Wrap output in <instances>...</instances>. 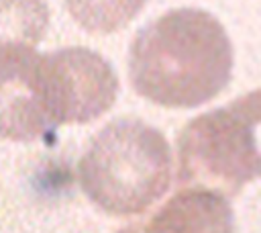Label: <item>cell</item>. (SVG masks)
Masks as SVG:
<instances>
[{
    "mask_svg": "<svg viewBox=\"0 0 261 233\" xmlns=\"http://www.w3.org/2000/svg\"><path fill=\"white\" fill-rule=\"evenodd\" d=\"M118 78L86 47L0 51V137L35 141L61 125L92 123L112 108Z\"/></svg>",
    "mask_w": 261,
    "mask_h": 233,
    "instance_id": "cell-1",
    "label": "cell"
},
{
    "mask_svg": "<svg viewBox=\"0 0 261 233\" xmlns=\"http://www.w3.org/2000/svg\"><path fill=\"white\" fill-rule=\"evenodd\" d=\"M230 39L210 12L173 8L143 27L128 49L135 92L165 108L216 98L232 78Z\"/></svg>",
    "mask_w": 261,
    "mask_h": 233,
    "instance_id": "cell-2",
    "label": "cell"
},
{
    "mask_svg": "<svg viewBox=\"0 0 261 233\" xmlns=\"http://www.w3.org/2000/svg\"><path fill=\"white\" fill-rule=\"evenodd\" d=\"M84 194L112 217L145 213L171 184V151L161 131L137 116L104 125L77 161Z\"/></svg>",
    "mask_w": 261,
    "mask_h": 233,
    "instance_id": "cell-3",
    "label": "cell"
},
{
    "mask_svg": "<svg viewBox=\"0 0 261 233\" xmlns=\"http://www.w3.org/2000/svg\"><path fill=\"white\" fill-rule=\"evenodd\" d=\"M261 178V88L204 112L177 133V180L239 194Z\"/></svg>",
    "mask_w": 261,
    "mask_h": 233,
    "instance_id": "cell-4",
    "label": "cell"
},
{
    "mask_svg": "<svg viewBox=\"0 0 261 233\" xmlns=\"http://www.w3.org/2000/svg\"><path fill=\"white\" fill-rule=\"evenodd\" d=\"M145 233H237L224 192L208 186L179 188L145 223Z\"/></svg>",
    "mask_w": 261,
    "mask_h": 233,
    "instance_id": "cell-5",
    "label": "cell"
},
{
    "mask_svg": "<svg viewBox=\"0 0 261 233\" xmlns=\"http://www.w3.org/2000/svg\"><path fill=\"white\" fill-rule=\"evenodd\" d=\"M49 29L45 0H0V51L35 47Z\"/></svg>",
    "mask_w": 261,
    "mask_h": 233,
    "instance_id": "cell-6",
    "label": "cell"
},
{
    "mask_svg": "<svg viewBox=\"0 0 261 233\" xmlns=\"http://www.w3.org/2000/svg\"><path fill=\"white\" fill-rule=\"evenodd\" d=\"M71 18L92 35L122 31L147 4V0H63Z\"/></svg>",
    "mask_w": 261,
    "mask_h": 233,
    "instance_id": "cell-7",
    "label": "cell"
},
{
    "mask_svg": "<svg viewBox=\"0 0 261 233\" xmlns=\"http://www.w3.org/2000/svg\"><path fill=\"white\" fill-rule=\"evenodd\" d=\"M120 233H135V231H130V229H124V231H120Z\"/></svg>",
    "mask_w": 261,
    "mask_h": 233,
    "instance_id": "cell-8",
    "label": "cell"
}]
</instances>
